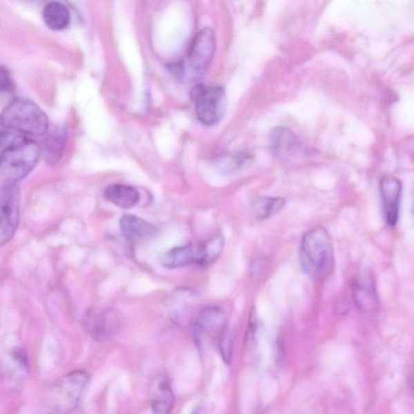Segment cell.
I'll list each match as a JSON object with an SVG mask.
<instances>
[{
	"mask_svg": "<svg viewBox=\"0 0 414 414\" xmlns=\"http://www.w3.org/2000/svg\"><path fill=\"white\" fill-rule=\"evenodd\" d=\"M122 321L119 313L113 309L91 311L85 319V327L95 340L106 341L120 331Z\"/></svg>",
	"mask_w": 414,
	"mask_h": 414,
	"instance_id": "8",
	"label": "cell"
},
{
	"mask_svg": "<svg viewBox=\"0 0 414 414\" xmlns=\"http://www.w3.org/2000/svg\"><path fill=\"white\" fill-rule=\"evenodd\" d=\"M21 198L17 185L0 187V246L12 240L20 221Z\"/></svg>",
	"mask_w": 414,
	"mask_h": 414,
	"instance_id": "5",
	"label": "cell"
},
{
	"mask_svg": "<svg viewBox=\"0 0 414 414\" xmlns=\"http://www.w3.org/2000/svg\"><path fill=\"white\" fill-rule=\"evenodd\" d=\"M350 308V303L347 299H342L337 302L335 306V312L337 315H346Z\"/></svg>",
	"mask_w": 414,
	"mask_h": 414,
	"instance_id": "24",
	"label": "cell"
},
{
	"mask_svg": "<svg viewBox=\"0 0 414 414\" xmlns=\"http://www.w3.org/2000/svg\"><path fill=\"white\" fill-rule=\"evenodd\" d=\"M12 357L15 364L18 365L19 368L26 369L28 368V360L26 352L25 350L17 347L14 348L12 352Z\"/></svg>",
	"mask_w": 414,
	"mask_h": 414,
	"instance_id": "23",
	"label": "cell"
},
{
	"mask_svg": "<svg viewBox=\"0 0 414 414\" xmlns=\"http://www.w3.org/2000/svg\"><path fill=\"white\" fill-rule=\"evenodd\" d=\"M42 17L46 26L54 31L65 30L70 21L68 8L59 2H50L46 4Z\"/></svg>",
	"mask_w": 414,
	"mask_h": 414,
	"instance_id": "18",
	"label": "cell"
},
{
	"mask_svg": "<svg viewBox=\"0 0 414 414\" xmlns=\"http://www.w3.org/2000/svg\"><path fill=\"white\" fill-rule=\"evenodd\" d=\"M301 261L305 273L316 281L326 280L335 269V251L330 233L316 227L303 235Z\"/></svg>",
	"mask_w": 414,
	"mask_h": 414,
	"instance_id": "1",
	"label": "cell"
},
{
	"mask_svg": "<svg viewBox=\"0 0 414 414\" xmlns=\"http://www.w3.org/2000/svg\"><path fill=\"white\" fill-rule=\"evenodd\" d=\"M39 156L35 141L14 135L0 151V185H17L35 169Z\"/></svg>",
	"mask_w": 414,
	"mask_h": 414,
	"instance_id": "2",
	"label": "cell"
},
{
	"mask_svg": "<svg viewBox=\"0 0 414 414\" xmlns=\"http://www.w3.org/2000/svg\"><path fill=\"white\" fill-rule=\"evenodd\" d=\"M352 299L357 308L364 313L377 310L379 299L373 276L368 272H361L351 285Z\"/></svg>",
	"mask_w": 414,
	"mask_h": 414,
	"instance_id": "10",
	"label": "cell"
},
{
	"mask_svg": "<svg viewBox=\"0 0 414 414\" xmlns=\"http://www.w3.org/2000/svg\"><path fill=\"white\" fill-rule=\"evenodd\" d=\"M269 144L273 154L283 160L292 159L299 149L297 136L291 130L285 127H277L271 130Z\"/></svg>",
	"mask_w": 414,
	"mask_h": 414,
	"instance_id": "13",
	"label": "cell"
},
{
	"mask_svg": "<svg viewBox=\"0 0 414 414\" xmlns=\"http://www.w3.org/2000/svg\"><path fill=\"white\" fill-rule=\"evenodd\" d=\"M66 131L58 126L46 137L44 144V155L47 164L55 166L59 163L64 155L66 144Z\"/></svg>",
	"mask_w": 414,
	"mask_h": 414,
	"instance_id": "17",
	"label": "cell"
},
{
	"mask_svg": "<svg viewBox=\"0 0 414 414\" xmlns=\"http://www.w3.org/2000/svg\"><path fill=\"white\" fill-rule=\"evenodd\" d=\"M195 111L198 120L207 126L216 125L225 115L227 98L221 87L205 88L197 86L194 90Z\"/></svg>",
	"mask_w": 414,
	"mask_h": 414,
	"instance_id": "6",
	"label": "cell"
},
{
	"mask_svg": "<svg viewBox=\"0 0 414 414\" xmlns=\"http://www.w3.org/2000/svg\"><path fill=\"white\" fill-rule=\"evenodd\" d=\"M198 263V247L191 244L173 247L161 256L160 263L167 269L182 268Z\"/></svg>",
	"mask_w": 414,
	"mask_h": 414,
	"instance_id": "15",
	"label": "cell"
},
{
	"mask_svg": "<svg viewBox=\"0 0 414 414\" xmlns=\"http://www.w3.org/2000/svg\"><path fill=\"white\" fill-rule=\"evenodd\" d=\"M227 317L225 311L218 307H208L198 313L194 326V337L199 346L209 342H216L226 335Z\"/></svg>",
	"mask_w": 414,
	"mask_h": 414,
	"instance_id": "7",
	"label": "cell"
},
{
	"mask_svg": "<svg viewBox=\"0 0 414 414\" xmlns=\"http://www.w3.org/2000/svg\"><path fill=\"white\" fill-rule=\"evenodd\" d=\"M217 345L218 349H220L223 360H225L226 364H230L232 355V344L227 332L221 337V339L218 341Z\"/></svg>",
	"mask_w": 414,
	"mask_h": 414,
	"instance_id": "21",
	"label": "cell"
},
{
	"mask_svg": "<svg viewBox=\"0 0 414 414\" xmlns=\"http://www.w3.org/2000/svg\"><path fill=\"white\" fill-rule=\"evenodd\" d=\"M104 198L115 206L122 209H131L136 206L140 200L139 191L130 185L113 184L104 189Z\"/></svg>",
	"mask_w": 414,
	"mask_h": 414,
	"instance_id": "16",
	"label": "cell"
},
{
	"mask_svg": "<svg viewBox=\"0 0 414 414\" xmlns=\"http://www.w3.org/2000/svg\"><path fill=\"white\" fill-rule=\"evenodd\" d=\"M0 125L25 135L44 136L49 130V119L30 100L17 98L0 114Z\"/></svg>",
	"mask_w": 414,
	"mask_h": 414,
	"instance_id": "4",
	"label": "cell"
},
{
	"mask_svg": "<svg viewBox=\"0 0 414 414\" xmlns=\"http://www.w3.org/2000/svg\"><path fill=\"white\" fill-rule=\"evenodd\" d=\"M119 226L123 236L131 241L149 240L157 233V228L151 223L130 214L121 218Z\"/></svg>",
	"mask_w": 414,
	"mask_h": 414,
	"instance_id": "14",
	"label": "cell"
},
{
	"mask_svg": "<svg viewBox=\"0 0 414 414\" xmlns=\"http://www.w3.org/2000/svg\"><path fill=\"white\" fill-rule=\"evenodd\" d=\"M225 247V238L221 234L214 236L211 239L205 241L198 246V263L202 266H207L220 258Z\"/></svg>",
	"mask_w": 414,
	"mask_h": 414,
	"instance_id": "19",
	"label": "cell"
},
{
	"mask_svg": "<svg viewBox=\"0 0 414 414\" xmlns=\"http://www.w3.org/2000/svg\"><path fill=\"white\" fill-rule=\"evenodd\" d=\"M12 86L10 71L6 66L0 65V93L8 91Z\"/></svg>",
	"mask_w": 414,
	"mask_h": 414,
	"instance_id": "22",
	"label": "cell"
},
{
	"mask_svg": "<svg viewBox=\"0 0 414 414\" xmlns=\"http://www.w3.org/2000/svg\"><path fill=\"white\" fill-rule=\"evenodd\" d=\"M191 414H208L206 409L203 407H198L192 412Z\"/></svg>",
	"mask_w": 414,
	"mask_h": 414,
	"instance_id": "25",
	"label": "cell"
},
{
	"mask_svg": "<svg viewBox=\"0 0 414 414\" xmlns=\"http://www.w3.org/2000/svg\"><path fill=\"white\" fill-rule=\"evenodd\" d=\"M382 198L383 213L385 222L390 227L397 225L399 218L402 184L398 178L385 176L379 184Z\"/></svg>",
	"mask_w": 414,
	"mask_h": 414,
	"instance_id": "11",
	"label": "cell"
},
{
	"mask_svg": "<svg viewBox=\"0 0 414 414\" xmlns=\"http://www.w3.org/2000/svg\"><path fill=\"white\" fill-rule=\"evenodd\" d=\"M285 203L287 201L283 198L261 197L256 200L253 209L256 217L264 220L277 215L283 210Z\"/></svg>",
	"mask_w": 414,
	"mask_h": 414,
	"instance_id": "20",
	"label": "cell"
},
{
	"mask_svg": "<svg viewBox=\"0 0 414 414\" xmlns=\"http://www.w3.org/2000/svg\"><path fill=\"white\" fill-rule=\"evenodd\" d=\"M149 397L152 414H170L173 411L175 397L167 375L160 374L151 380Z\"/></svg>",
	"mask_w": 414,
	"mask_h": 414,
	"instance_id": "12",
	"label": "cell"
},
{
	"mask_svg": "<svg viewBox=\"0 0 414 414\" xmlns=\"http://www.w3.org/2000/svg\"><path fill=\"white\" fill-rule=\"evenodd\" d=\"M89 382L87 371L78 370L64 375L47 389L44 414H70L79 406Z\"/></svg>",
	"mask_w": 414,
	"mask_h": 414,
	"instance_id": "3",
	"label": "cell"
},
{
	"mask_svg": "<svg viewBox=\"0 0 414 414\" xmlns=\"http://www.w3.org/2000/svg\"><path fill=\"white\" fill-rule=\"evenodd\" d=\"M215 33L210 28L200 31L190 46L189 63L194 73H203L216 51Z\"/></svg>",
	"mask_w": 414,
	"mask_h": 414,
	"instance_id": "9",
	"label": "cell"
}]
</instances>
